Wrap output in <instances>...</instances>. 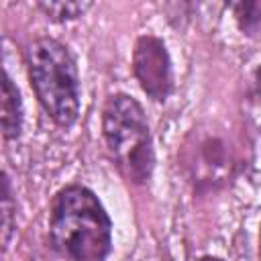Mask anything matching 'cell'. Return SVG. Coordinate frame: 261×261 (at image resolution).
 <instances>
[{
  "label": "cell",
  "instance_id": "1",
  "mask_svg": "<svg viewBox=\"0 0 261 261\" xmlns=\"http://www.w3.org/2000/svg\"><path fill=\"white\" fill-rule=\"evenodd\" d=\"M49 237L67 261H106L112 249V220L92 190L71 184L53 198Z\"/></svg>",
  "mask_w": 261,
  "mask_h": 261
},
{
  "label": "cell",
  "instance_id": "2",
  "mask_svg": "<svg viewBox=\"0 0 261 261\" xmlns=\"http://www.w3.org/2000/svg\"><path fill=\"white\" fill-rule=\"evenodd\" d=\"M27 65L43 110L59 126H71L80 114V75L69 49L57 39L41 37L29 45Z\"/></svg>",
  "mask_w": 261,
  "mask_h": 261
},
{
  "label": "cell",
  "instance_id": "3",
  "mask_svg": "<svg viewBox=\"0 0 261 261\" xmlns=\"http://www.w3.org/2000/svg\"><path fill=\"white\" fill-rule=\"evenodd\" d=\"M102 135L120 173L133 184H147L155 153L141 104L128 94H114L102 110Z\"/></svg>",
  "mask_w": 261,
  "mask_h": 261
},
{
  "label": "cell",
  "instance_id": "4",
  "mask_svg": "<svg viewBox=\"0 0 261 261\" xmlns=\"http://www.w3.org/2000/svg\"><path fill=\"white\" fill-rule=\"evenodd\" d=\"M133 71L149 98L157 102L167 100L173 88V69L167 47L161 39L153 35H143L137 39L133 51Z\"/></svg>",
  "mask_w": 261,
  "mask_h": 261
},
{
  "label": "cell",
  "instance_id": "5",
  "mask_svg": "<svg viewBox=\"0 0 261 261\" xmlns=\"http://www.w3.org/2000/svg\"><path fill=\"white\" fill-rule=\"evenodd\" d=\"M2 135L4 139H18L22 130V100L20 92L4 71L2 80Z\"/></svg>",
  "mask_w": 261,
  "mask_h": 261
},
{
  "label": "cell",
  "instance_id": "6",
  "mask_svg": "<svg viewBox=\"0 0 261 261\" xmlns=\"http://www.w3.org/2000/svg\"><path fill=\"white\" fill-rule=\"evenodd\" d=\"M47 18L63 22V20H73L82 16L88 8H92V2H39L37 4Z\"/></svg>",
  "mask_w": 261,
  "mask_h": 261
},
{
  "label": "cell",
  "instance_id": "7",
  "mask_svg": "<svg viewBox=\"0 0 261 261\" xmlns=\"http://www.w3.org/2000/svg\"><path fill=\"white\" fill-rule=\"evenodd\" d=\"M232 8L243 31L251 33L261 24V2H241L234 4Z\"/></svg>",
  "mask_w": 261,
  "mask_h": 261
},
{
  "label": "cell",
  "instance_id": "8",
  "mask_svg": "<svg viewBox=\"0 0 261 261\" xmlns=\"http://www.w3.org/2000/svg\"><path fill=\"white\" fill-rule=\"evenodd\" d=\"M12 190H10V179L4 173L2 179V239L4 245L10 241V230H12Z\"/></svg>",
  "mask_w": 261,
  "mask_h": 261
},
{
  "label": "cell",
  "instance_id": "9",
  "mask_svg": "<svg viewBox=\"0 0 261 261\" xmlns=\"http://www.w3.org/2000/svg\"><path fill=\"white\" fill-rule=\"evenodd\" d=\"M200 261H222V259L220 257H212V255H204Z\"/></svg>",
  "mask_w": 261,
  "mask_h": 261
},
{
  "label": "cell",
  "instance_id": "10",
  "mask_svg": "<svg viewBox=\"0 0 261 261\" xmlns=\"http://www.w3.org/2000/svg\"><path fill=\"white\" fill-rule=\"evenodd\" d=\"M163 261H171V259H163Z\"/></svg>",
  "mask_w": 261,
  "mask_h": 261
}]
</instances>
